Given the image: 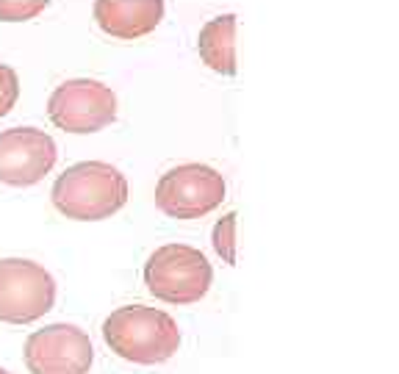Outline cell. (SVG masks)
<instances>
[{
	"label": "cell",
	"mask_w": 399,
	"mask_h": 374,
	"mask_svg": "<svg viewBox=\"0 0 399 374\" xmlns=\"http://www.w3.org/2000/svg\"><path fill=\"white\" fill-rule=\"evenodd\" d=\"M103 341L122 360L156 366L167 363L178 352L180 330L178 322L161 308L125 305L103 322Z\"/></svg>",
	"instance_id": "cell-1"
},
{
	"label": "cell",
	"mask_w": 399,
	"mask_h": 374,
	"mask_svg": "<svg viewBox=\"0 0 399 374\" xmlns=\"http://www.w3.org/2000/svg\"><path fill=\"white\" fill-rule=\"evenodd\" d=\"M50 197L56 211L66 219L100 222L128 202V180L106 161H81L56 178Z\"/></svg>",
	"instance_id": "cell-2"
},
{
	"label": "cell",
	"mask_w": 399,
	"mask_h": 374,
	"mask_svg": "<svg viewBox=\"0 0 399 374\" xmlns=\"http://www.w3.org/2000/svg\"><path fill=\"white\" fill-rule=\"evenodd\" d=\"M214 280L208 258L189 244H164L145 264L147 291L169 305L200 303Z\"/></svg>",
	"instance_id": "cell-3"
},
{
	"label": "cell",
	"mask_w": 399,
	"mask_h": 374,
	"mask_svg": "<svg viewBox=\"0 0 399 374\" xmlns=\"http://www.w3.org/2000/svg\"><path fill=\"white\" fill-rule=\"evenodd\" d=\"M56 305L53 274L25 258L0 261V322L28 325L50 314Z\"/></svg>",
	"instance_id": "cell-4"
},
{
	"label": "cell",
	"mask_w": 399,
	"mask_h": 374,
	"mask_svg": "<svg viewBox=\"0 0 399 374\" xmlns=\"http://www.w3.org/2000/svg\"><path fill=\"white\" fill-rule=\"evenodd\" d=\"M225 178L208 164H180L161 175L156 205L169 219H200L222 205Z\"/></svg>",
	"instance_id": "cell-5"
},
{
	"label": "cell",
	"mask_w": 399,
	"mask_h": 374,
	"mask_svg": "<svg viewBox=\"0 0 399 374\" xmlns=\"http://www.w3.org/2000/svg\"><path fill=\"white\" fill-rule=\"evenodd\" d=\"M47 117L64 133H97L117 119V95L92 78L64 81L47 100Z\"/></svg>",
	"instance_id": "cell-6"
},
{
	"label": "cell",
	"mask_w": 399,
	"mask_h": 374,
	"mask_svg": "<svg viewBox=\"0 0 399 374\" xmlns=\"http://www.w3.org/2000/svg\"><path fill=\"white\" fill-rule=\"evenodd\" d=\"M95 349L75 325H47L25 341V366L31 374H89Z\"/></svg>",
	"instance_id": "cell-7"
},
{
	"label": "cell",
	"mask_w": 399,
	"mask_h": 374,
	"mask_svg": "<svg viewBox=\"0 0 399 374\" xmlns=\"http://www.w3.org/2000/svg\"><path fill=\"white\" fill-rule=\"evenodd\" d=\"M58 159V147L50 133L39 128H9L0 133V180L6 186L39 183Z\"/></svg>",
	"instance_id": "cell-8"
},
{
	"label": "cell",
	"mask_w": 399,
	"mask_h": 374,
	"mask_svg": "<svg viewBox=\"0 0 399 374\" xmlns=\"http://www.w3.org/2000/svg\"><path fill=\"white\" fill-rule=\"evenodd\" d=\"M92 14L103 34L114 39H139L164 20V0H95Z\"/></svg>",
	"instance_id": "cell-9"
},
{
	"label": "cell",
	"mask_w": 399,
	"mask_h": 374,
	"mask_svg": "<svg viewBox=\"0 0 399 374\" xmlns=\"http://www.w3.org/2000/svg\"><path fill=\"white\" fill-rule=\"evenodd\" d=\"M197 50L203 64L219 75H236V14H219L200 28Z\"/></svg>",
	"instance_id": "cell-10"
},
{
	"label": "cell",
	"mask_w": 399,
	"mask_h": 374,
	"mask_svg": "<svg viewBox=\"0 0 399 374\" xmlns=\"http://www.w3.org/2000/svg\"><path fill=\"white\" fill-rule=\"evenodd\" d=\"M236 213H225L217 224H214V233H211V244L217 250V255L228 264V266H236Z\"/></svg>",
	"instance_id": "cell-11"
},
{
	"label": "cell",
	"mask_w": 399,
	"mask_h": 374,
	"mask_svg": "<svg viewBox=\"0 0 399 374\" xmlns=\"http://www.w3.org/2000/svg\"><path fill=\"white\" fill-rule=\"evenodd\" d=\"M50 0H0V20L3 23H25L42 14Z\"/></svg>",
	"instance_id": "cell-12"
},
{
	"label": "cell",
	"mask_w": 399,
	"mask_h": 374,
	"mask_svg": "<svg viewBox=\"0 0 399 374\" xmlns=\"http://www.w3.org/2000/svg\"><path fill=\"white\" fill-rule=\"evenodd\" d=\"M20 97V78L9 64H0V119H3Z\"/></svg>",
	"instance_id": "cell-13"
},
{
	"label": "cell",
	"mask_w": 399,
	"mask_h": 374,
	"mask_svg": "<svg viewBox=\"0 0 399 374\" xmlns=\"http://www.w3.org/2000/svg\"><path fill=\"white\" fill-rule=\"evenodd\" d=\"M0 374H9V371H6V369H0Z\"/></svg>",
	"instance_id": "cell-14"
}]
</instances>
